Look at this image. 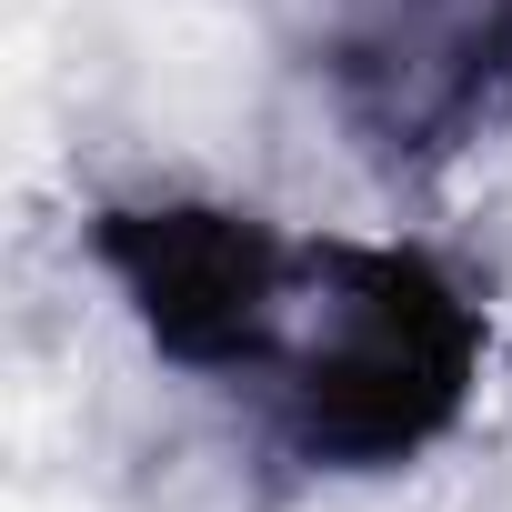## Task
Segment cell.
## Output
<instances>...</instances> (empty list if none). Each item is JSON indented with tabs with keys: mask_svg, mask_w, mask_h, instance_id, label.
Wrapping results in <instances>:
<instances>
[{
	"mask_svg": "<svg viewBox=\"0 0 512 512\" xmlns=\"http://www.w3.org/2000/svg\"><path fill=\"white\" fill-rule=\"evenodd\" d=\"M282 221L251 201H201V191H141V201H101L81 221L91 272L121 292L131 332L191 372V382H231L251 352V322H262L272 262H282Z\"/></svg>",
	"mask_w": 512,
	"mask_h": 512,
	"instance_id": "cell-3",
	"label": "cell"
},
{
	"mask_svg": "<svg viewBox=\"0 0 512 512\" xmlns=\"http://www.w3.org/2000/svg\"><path fill=\"white\" fill-rule=\"evenodd\" d=\"M482 362L492 312L442 251L372 231H292L251 352L221 392L251 402V432L282 462L372 482L472 422Z\"/></svg>",
	"mask_w": 512,
	"mask_h": 512,
	"instance_id": "cell-1",
	"label": "cell"
},
{
	"mask_svg": "<svg viewBox=\"0 0 512 512\" xmlns=\"http://www.w3.org/2000/svg\"><path fill=\"white\" fill-rule=\"evenodd\" d=\"M312 91L372 171L432 181L512 131V0H332Z\"/></svg>",
	"mask_w": 512,
	"mask_h": 512,
	"instance_id": "cell-2",
	"label": "cell"
}]
</instances>
